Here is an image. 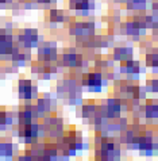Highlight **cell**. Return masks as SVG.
<instances>
[{
	"label": "cell",
	"instance_id": "1",
	"mask_svg": "<svg viewBox=\"0 0 158 161\" xmlns=\"http://www.w3.org/2000/svg\"><path fill=\"white\" fill-rule=\"evenodd\" d=\"M69 33L74 37L89 38L95 33V23L91 20H74L69 26Z\"/></svg>",
	"mask_w": 158,
	"mask_h": 161
},
{
	"label": "cell",
	"instance_id": "2",
	"mask_svg": "<svg viewBox=\"0 0 158 161\" xmlns=\"http://www.w3.org/2000/svg\"><path fill=\"white\" fill-rule=\"evenodd\" d=\"M19 43L27 49L35 46L38 43V31L34 29H25L19 34Z\"/></svg>",
	"mask_w": 158,
	"mask_h": 161
},
{
	"label": "cell",
	"instance_id": "3",
	"mask_svg": "<svg viewBox=\"0 0 158 161\" xmlns=\"http://www.w3.org/2000/svg\"><path fill=\"white\" fill-rule=\"evenodd\" d=\"M68 6L70 10L87 15L88 11L95 7V0H68Z\"/></svg>",
	"mask_w": 158,
	"mask_h": 161
},
{
	"label": "cell",
	"instance_id": "4",
	"mask_svg": "<svg viewBox=\"0 0 158 161\" xmlns=\"http://www.w3.org/2000/svg\"><path fill=\"white\" fill-rule=\"evenodd\" d=\"M83 83L92 91H97L101 87V75L99 72H89L83 76Z\"/></svg>",
	"mask_w": 158,
	"mask_h": 161
},
{
	"label": "cell",
	"instance_id": "5",
	"mask_svg": "<svg viewBox=\"0 0 158 161\" xmlns=\"http://www.w3.org/2000/svg\"><path fill=\"white\" fill-rule=\"evenodd\" d=\"M38 56H39V60H42V62H52L56 60V56H57V50H56V46L53 45H43V46L39 47L38 50Z\"/></svg>",
	"mask_w": 158,
	"mask_h": 161
},
{
	"label": "cell",
	"instance_id": "6",
	"mask_svg": "<svg viewBox=\"0 0 158 161\" xmlns=\"http://www.w3.org/2000/svg\"><path fill=\"white\" fill-rule=\"evenodd\" d=\"M62 61L66 66H70V68H76V66H81L83 65V56L77 52H65L64 56H62Z\"/></svg>",
	"mask_w": 158,
	"mask_h": 161
},
{
	"label": "cell",
	"instance_id": "7",
	"mask_svg": "<svg viewBox=\"0 0 158 161\" xmlns=\"http://www.w3.org/2000/svg\"><path fill=\"white\" fill-rule=\"evenodd\" d=\"M120 69L124 73H139L141 72V65H139L138 61L126 60L120 62Z\"/></svg>",
	"mask_w": 158,
	"mask_h": 161
},
{
	"label": "cell",
	"instance_id": "8",
	"mask_svg": "<svg viewBox=\"0 0 158 161\" xmlns=\"http://www.w3.org/2000/svg\"><path fill=\"white\" fill-rule=\"evenodd\" d=\"M133 56V49L131 47H116L114 50V58L116 61H126L130 60Z\"/></svg>",
	"mask_w": 158,
	"mask_h": 161
},
{
	"label": "cell",
	"instance_id": "9",
	"mask_svg": "<svg viewBox=\"0 0 158 161\" xmlns=\"http://www.w3.org/2000/svg\"><path fill=\"white\" fill-rule=\"evenodd\" d=\"M19 92H20V96L29 97L33 96V92H34V87H33V83L29 81V80H23V81L19 83Z\"/></svg>",
	"mask_w": 158,
	"mask_h": 161
},
{
	"label": "cell",
	"instance_id": "10",
	"mask_svg": "<svg viewBox=\"0 0 158 161\" xmlns=\"http://www.w3.org/2000/svg\"><path fill=\"white\" fill-rule=\"evenodd\" d=\"M20 137H23L25 140L37 137V126H34V125H31V123L23 125V127L20 129Z\"/></svg>",
	"mask_w": 158,
	"mask_h": 161
},
{
	"label": "cell",
	"instance_id": "11",
	"mask_svg": "<svg viewBox=\"0 0 158 161\" xmlns=\"http://www.w3.org/2000/svg\"><path fill=\"white\" fill-rule=\"evenodd\" d=\"M146 117L149 118H157L158 117V103L157 100H147L145 106Z\"/></svg>",
	"mask_w": 158,
	"mask_h": 161
},
{
	"label": "cell",
	"instance_id": "12",
	"mask_svg": "<svg viewBox=\"0 0 158 161\" xmlns=\"http://www.w3.org/2000/svg\"><path fill=\"white\" fill-rule=\"evenodd\" d=\"M146 65L153 69H158V49H153L146 54Z\"/></svg>",
	"mask_w": 158,
	"mask_h": 161
},
{
	"label": "cell",
	"instance_id": "13",
	"mask_svg": "<svg viewBox=\"0 0 158 161\" xmlns=\"http://www.w3.org/2000/svg\"><path fill=\"white\" fill-rule=\"evenodd\" d=\"M65 14L62 10H58V8H52L49 11V19L53 23H60V22H64L65 20Z\"/></svg>",
	"mask_w": 158,
	"mask_h": 161
},
{
	"label": "cell",
	"instance_id": "14",
	"mask_svg": "<svg viewBox=\"0 0 158 161\" xmlns=\"http://www.w3.org/2000/svg\"><path fill=\"white\" fill-rule=\"evenodd\" d=\"M146 2L147 0H126L128 10L133 11H143L146 8Z\"/></svg>",
	"mask_w": 158,
	"mask_h": 161
},
{
	"label": "cell",
	"instance_id": "15",
	"mask_svg": "<svg viewBox=\"0 0 158 161\" xmlns=\"http://www.w3.org/2000/svg\"><path fill=\"white\" fill-rule=\"evenodd\" d=\"M149 89H151V92H158V80L149 81Z\"/></svg>",
	"mask_w": 158,
	"mask_h": 161
},
{
	"label": "cell",
	"instance_id": "16",
	"mask_svg": "<svg viewBox=\"0 0 158 161\" xmlns=\"http://www.w3.org/2000/svg\"><path fill=\"white\" fill-rule=\"evenodd\" d=\"M151 10H153V12L155 14V18H158V0H154V2H153Z\"/></svg>",
	"mask_w": 158,
	"mask_h": 161
},
{
	"label": "cell",
	"instance_id": "17",
	"mask_svg": "<svg viewBox=\"0 0 158 161\" xmlns=\"http://www.w3.org/2000/svg\"><path fill=\"white\" fill-rule=\"evenodd\" d=\"M39 4H45V6H50V4H54L56 0H37Z\"/></svg>",
	"mask_w": 158,
	"mask_h": 161
},
{
	"label": "cell",
	"instance_id": "18",
	"mask_svg": "<svg viewBox=\"0 0 158 161\" xmlns=\"http://www.w3.org/2000/svg\"><path fill=\"white\" fill-rule=\"evenodd\" d=\"M4 119H6V113H0V125H4Z\"/></svg>",
	"mask_w": 158,
	"mask_h": 161
},
{
	"label": "cell",
	"instance_id": "19",
	"mask_svg": "<svg viewBox=\"0 0 158 161\" xmlns=\"http://www.w3.org/2000/svg\"><path fill=\"white\" fill-rule=\"evenodd\" d=\"M12 0H0V4H10Z\"/></svg>",
	"mask_w": 158,
	"mask_h": 161
}]
</instances>
